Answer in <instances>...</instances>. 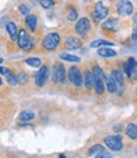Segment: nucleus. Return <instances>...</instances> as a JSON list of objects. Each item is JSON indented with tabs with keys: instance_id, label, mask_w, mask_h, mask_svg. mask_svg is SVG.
<instances>
[{
	"instance_id": "nucleus-36",
	"label": "nucleus",
	"mask_w": 137,
	"mask_h": 158,
	"mask_svg": "<svg viewBox=\"0 0 137 158\" xmlns=\"http://www.w3.org/2000/svg\"><path fill=\"white\" fill-rule=\"evenodd\" d=\"M133 23H135V25L137 27V14H135V17H133Z\"/></svg>"
},
{
	"instance_id": "nucleus-19",
	"label": "nucleus",
	"mask_w": 137,
	"mask_h": 158,
	"mask_svg": "<svg viewBox=\"0 0 137 158\" xmlns=\"http://www.w3.org/2000/svg\"><path fill=\"white\" fill-rule=\"evenodd\" d=\"M126 134L131 138V139H136L137 138V125L135 124H128L126 127Z\"/></svg>"
},
{
	"instance_id": "nucleus-25",
	"label": "nucleus",
	"mask_w": 137,
	"mask_h": 158,
	"mask_svg": "<svg viewBox=\"0 0 137 158\" xmlns=\"http://www.w3.org/2000/svg\"><path fill=\"white\" fill-rule=\"evenodd\" d=\"M104 151V147L102 146V144H95V146H93L90 149H89V156H95V154H99L100 152Z\"/></svg>"
},
{
	"instance_id": "nucleus-14",
	"label": "nucleus",
	"mask_w": 137,
	"mask_h": 158,
	"mask_svg": "<svg viewBox=\"0 0 137 158\" xmlns=\"http://www.w3.org/2000/svg\"><path fill=\"white\" fill-rule=\"evenodd\" d=\"M25 24H27V27L29 28L31 32H34L36 31V27H37V17L36 15H27L25 18Z\"/></svg>"
},
{
	"instance_id": "nucleus-6",
	"label": "nucleus",
	"mask_w": 137,
	"mask_h": 158,
	"mask_svg": "<svg viewBox=\"0 0 137 158\" xmlns=\"http://www.w3.org/2000/svg\"><path fill=\"white\" fill-rule=\"evenodd\" d=\"M117 11H118L119 15L127 17V15L132 14L133 5H132L131 2H128V0H121V2L118 3V5H117Z\"/></svg>"
},
{
	"instance_id": "nucleus-24",
	"label": "nucleus",
	"mask_w": 137,
	"mask_h": 158,
	"mask_svg": "<svg viewBox=\"0 0 137 158\" xmlns=\"http://www.w3.org/2000/svg\"><path fill=\"white\" fill-rule=\"evenodd\" d=\"M93 75H94L95 78H102V80H104V81H105V78H107V76L104 75V72L102 71V69L98 67V66H95V67L93 69Z\"/></svg>"
},
{
	"instance_id": "nucleus-1",
	"label": "nucleus",
	"mask_w": 137,
	"mask_h": 158,
	"mask_svg": "<svg viewBox=\"0 0 137 158\" xmlns=\"http://www.w3.org/2000/svg\"><path fill=\"white\" fill-rule=\"evenodd\" d=\"M59 44H60V35L57 33H50V34H47L43 38V41H42V46L47 51L56 49Z\"/></svg>"
},
{
	"instance_id": "nucleus-8",
	"label": "nucleus",
	"mask_w": 137,
	"mask_h": 158,
	"mask_svg": "<svg viewBox=\"0 0 137 158\" xmlns=\"http://www.w3.org/2000/svg\"><path fill=\"white\" fill-rule=\"evenodd\" d=\"M48 78V69L47 66H42L39 69V71L36 73V77H34V81H36V85L37 86H43Z\"/></svg>"
},
{
	"instance_id": "nucleus-3",
	"label": "nucleus",
	"mask_w": 137,
	"mask_h": 158,
	"mask_svg": "<svg viewBox=\"0 0 137 158\" xmlns=\"http://www.w3.org/2000/svg\"><path fill=\"white\" fill-rule=\"evenodd\" d=\"M17 42H18V46L24 51H29L32 48V39H31V37L28 35V33H27L24 29L18 31Z\"/></svg>"
},
{
	"instance_id": "nucleus-27",
	"label": "nucleus",
	"mask_w": 137,
	"mask_h": 158,
	"mask_svg": "<svg viewBox=\"0 0 137 158\" xmlns=\"http://www.w3.org/2000/svg\"><path fill=\"white\" fill-rule=\"evenodd\" d=\"M60 57L62 58V60H65V61H68V62H80V58L79 57H76V56H74V55H68V53H61L60 55Z\"/></svg>"
},
{
	"instance_id": "nucleus-13",
	"label": "nucleus",
	"mask_w": 137,
	"mask_h": 158,
	"mask_svg": "<svg viewBox=\"0 0 137 158\" xmlns=\"http://www.w3.org/2000/svg\"><path fill=\"white\" fill-rule=\"evenodd\" d=\"M117 27H118V22H117V19H108V20H105L103 24H102V28L103 29H108V31H116L117 29Z\"/></svg>"
},
{
	"instance_id": "nucleus-15",
	"label": "nucleus",
	"mask_w": 137,
	"mask_h": 158,
	"mask_svg": "<svg viewBox=\"0 0 137 158\" xmlns=\"http://www.w3.org/2000/svg\"><path fill=\"white\" fill-rule=\"evenodd\" d=\"M98 55L102 56V57H114L117 56V52L112 48H108V47H104V48H99L98 49Z\"/></svg>"
},
{
	"instance_id": "nucleus-34",
	"label": "nucleus",
	"mask_w": 137,
	"mask_h": 158,
	"mask_svg": "<svg viewBox=\"0 0 137 158\" xmlns=\"http://www.w3.org/2000/svg\"><path fill=\"white\" fill-rule=\"evenodd\" d=\"M132 39H133V41H137V27L135 28V31L132 33Z\"/></svg>"
},
{
	"instance_id": "nucleus-12",
	"label": "nucleus",
	"mask_w": 137,
	"mask_h": 158,
	"mask_svg": "<svg viewBox=\"0 0 137 158\" xmlns=\"http://www.w3.org/2000/svg\"><path fill=\"white\" fill-rule=\"evenodd\" d=\"M111 77L116 81V84H117L118 87H123L125 80H123V73H122L119 70H114V71L112 72V76H111Z\"/></svg>"
},
{
	"instance_id": "nucleus-33",
	"label": "nucleus",
	"mask_w": 137,
	"mask_h": 158,
	"mask_svg": "<svg viewBox=\"0 0 137 158\" xmlns=\"http://www.w3.org/2000/svg\"><path fill=\"white\" fill-rule=\"evenodd\" d=\"M130 77H132L133 80H136L137 81V62H136V64H135V67H133V70H132V72H131V76Z\"/></svg>"
},
{
	"instance_id": "nucleus-30",
	"label": "nucleus",
	"mask_w": 137,
	"mask_h": 158,
	"mask_svg": "<svg viewBox=\"0 0 137 158\" xmlns=\"http://www.w3.org/2000/svg\"><path fill=\"white\" fill-rule=\"evenodd\" d=\"M17 78H18V82H20V84H25L28 81V76H27V73H24V72H20Z\"/></svg>"
},
{
	"instance_id": "nucleus-31",
	"label": "nucleus",
	"mask_w": 137,
	"mask_h": 158,
	"mask_svg": "<svg viewBox=\"0 0 137 158\" xmlns=\"http://www.w3.org/2000/svg\"><path fill=\"white\" fill-rule=\"evenodd\" d=\"M19 11L23 15H28L29 14V8L27 5H19Z\"/></svg>"
},
{
	"instance_id": "nucleus-26",
	"label": "nucleus",
	"mask_w": 137,
	"mask_h": 158,
	"mask_svg": "<svg viewBox=\"0 0 137 158\" xmlns=\"http://www.w3.org/2000/svg\"><path fill=\"white\" fill-rule=\"evenodd\" d=\"M25 63L29 64L31 67H39L42 62H41V60L37 58V57H31V58H27V60H25Z\"/></svg>"
},
{
	"instance_id": "nucleus-38",
	"label": "nucleus",
	"mask_w": 137,
	"mask_h": 158,
	"mask_svg": "<svg viewBox=\"0 0 137 158\" xmlns=\"http://www.w3.org/2000/svg\"><path fill=\"white\" fill-rule=\"evenodd\" d=\"M3 62V58H0V63H2Z\"/></svg>"
},
{
	"instance_id": "nucleus-11",
	"label": "nucleus",
	"mask_w": 137,
	"mask_h": 158,
	"mask_svg": "<svg viewBox=\"0 0 137 158\" xmlns=\"http://www.w3.org/2000/svg\"><path fill=\"white\" fill-rule=\"evenodd\" d=\"M7 32H8L9 37L11 38V41H17V38H18V29H17L15 23L9 22L7 24Z\"/></svg>"
},
{
	"instance_id": "nucleus-23",
	"label": "nucleus",
	"mask_w": 137,
	"mask_h": 158,
	"mask_svg": "<svg viewBox=\"0 0 137 158\" xmlns=\"http://www.w3.org/2000/svg\"><path fill=\"white\" fill-rule=\"evenodd\" d=\"M102 46H113V43L108 42V41H104V39H98V41L91 42V44H90L91 48H99Z\"/></svg>"
},
{
	"instance_id": "nucleus-37",
	"label": "nucleus",
	"mask_w": 137,
	"mask_h": 158,
	"mask_svg": "<svg viewBox=\"0 0 137 158\" xmlns=\"http://www.w3.org/2000/svg\"><path fill=\"white\" fill-rule=\"evenodd\" d=\"M2 84H3V80H2V77H0V86H2Z\"/></svg>"
},
{
	"instance_id": "nucleus-28",
	"label": "nucleus",
	"mask_w": 137,
	"mask_h": 158,
	"mask_svg": "<svg viewBox=\"0 0 137 158\" xmlns=\"http://www.w3.org/2000/svg\"><path fill=\"white\" fill-rule=\"evenodd\" d=\"M67 19H68V20H71V22L77 20V11L75 10L74 6H70V8H68V11H67Z\"/></svg>"
},
{
	"instance_id": "nucleus-17",
	"label": "nucleus",
	"mask_w": 137,
	"mask_h": 158,
	"mask_svg": "<svg viewBox=\"0 0 137 158\" xmlns=\"http://www.w3.org/2000/svg\"><path fill=\"white\" fill-rule=\"evenodd\" d=\"M105 85H107V89H108V91H109L111 94H114L116 91L118 90V86H117L116 81L113 80L112 77H107V78H105Z\"/></svg>"
},
{
	"instance_id": "nucleus-18",
	"label": "nucleus",
	"mask_w": 137,
	"mask_h": 158,
	"mask_svg": "<svg viewBox=\"0 0 137 158\" xmlns=\"http://www.w3.org/2000/svg\"><path fill=\"white\" fill-rule=\"evenodd\" d=\"M135 64H136V61H135V58H132V57L126 61L125 66H123V70H125V72H126L127 76H131V72H132V70H133V67H135Z\"/></svg>"
},
{
	"instance_id": "nucleus-22",
	"label": "nucleus",
	"mask_w": 137,
	"mask_h": 158,
	"mask_svg": "<svg viewBox=\"0 0 137 158\" xmlns=\"http://www.w3.org/2000/svg\"><path fill=\"white\" fill-rule=\"evenodd\" d=\"M95 78V77H94ZM104 80H102V78H95V93L102 95L104 93V84H103Z\"/></svg>"
},
{
	"instance_id": "nucleus-5",
	"label": "nucleus",
	"mask_w": 137,
	"mask_h": 158,
	"mask_svg": "<svg viewBox=\"0 0 137 158\" xmlns=\"http://www.w3.org/2000/svg\"><path fill=\"white\" fill-rule=\"evenodd\" d=\"M75 31L81 37H86L89 31H90V22L88 18H81L77 20L76 25H75Z\"/></svg>"
},
{
	"instance_id": "nucleus-35",
	"label": "nucleus",
	"mask_w": 137,
	"mask_h": 158,
	"mask_svg": "<svg viewBox=\"0 0 137 158\" xmlns=\"http://www.w3.org/2000/svg\"><path fill=\"white\" fill-rule=\"evenodd\" d=\"M9 70L8 69H5V67H0V73H3V75H7V72H8Z\"/></svg>"
},
{
	"instance_id": "nucleus-7",
	"label": "nucleus",
	"mask_w": 137,
	"mask_h": 158,
	"mask_svg": "<svg viewBox=\"0 0 137 158\" xmlns=\"http://www.w3.org/2000/svg\"><path fill=\"white\" fill-rule=\"evenodd\" d=\"M68 80L74 86H80L83 84V76H81V72L79 71L77 67L73 66V67L68 70Z\"/></svg>"
},
{
	"instance_id": "nucleus-32",
	"label": "nucleus",
	"mask_w": 137,
	"mask_h": 158,
	"mask_svg": "<svg viewBox=\"0 0 137 158\" xmlns=\"http://www.w3.org/2000/svg\"><path fill=\"white\" fill-rule=\"evenodd\" d=\"M95 158H112V154L108 153V152H105V151H103V152H100Z\"/></svg>"
},
{
	"instance_id": "nucleus-16",
	"label": "nucleus",
	"mask_w": 137,
	"mask_h": 158,
	"mask_svg": "<svg viewBox=\"0 0 137 158\" xmlns=\"http://www.w3.org/2000/svg\"><path fill=\"white\" fill-rule=\"evenodd\" d=\"M84 84H85V87H86V89H91V87L94 86V84H95V78H94L93 72H90V71H86V72H85Z\"/></svg>"
},
{
	"instance_id": "nucleus-10",
	"label": "nucleus",
	"mask_w": 137,
	"mask_h": 158,
	"mask_svg": "<svg viewBox=\"0 0 137 158\" xmlns=\"http://www.w3.org/2000/svg\"><path fill=\"white\" fill-rule=\"evenodd\" d=\"M65 47L67 49H77L81 47V41L75 37H68L65 41Z\"/></svg>"
},
{
	"instance_id": "nucleus-9",
	"label": "nucleus",
	"mask_w": 137,
	"mask_h": 158,
	"mask_svg": "<svg viewBox=\"0 0 137 158\" xmlns=\"http://www.w3.org/2000/svg\"><path fill=\"white\" fill-rule=\"evenodd\" d=\"M107 15H108V8H105L103 3H98L95 5V10L93 13V19L95 22H98V20L104 19Z\"/></svg>"
},
{
	"instance_id": "nucleus-29",
	"label": "nucleus",
	"mask_w": 137,
	"mask_h": 158,
	"mask_svg": "<svg viewBox=\"0 0 137 158\" xmlns=\"http://www.w3.org/2000/svg\"><path fill=\"white\" fill-rule=\"evenodd\" d=\"M39 3L45 9H50L53 5V0H39Z\"/></svg>"
},
{
	"instance_id": "nucleus-20",
	"label": "nucleus",
	"mask_w": 137,
	"mask_h": 158,
	"mask_svg": "<svg viewBox=\"0 0 137 158\" xmlns=\"http://www.w3.org/2000/svg\"><path fill=\"white\" fill-rule=\"evenodd\" d=\"M5 80H7V82L9 84V85H11V86H15L17 84H18V78H17V76L13 73L10 70L7 72V75H5Z\"/></svg>"
},
{
	"instance_id": "nucleus-4",
	"label": "nucleus",
	"mask_w": 137,
	"mask_h": 158,
	"mask_svg": "<svg viewBox=\"0 0 137 158\" xmlns=\"http://www.w3.org/2000/svg\"><path fill=\"white\" fill-rule=\"evenodd\" d=\"M104 142L107 144V147L111 148L112 151H121L122 147H123L122 137L121 135H109V137H105Z\"/></svg>"
},
{
	"instance_id": "nucleus-2",
	"label": "nucleus",
	"mask_w": 137,
	"mask_h": 158,
	"mask_svg": "<svg viewBox=\"0 0 137 158\" xmlns=\"http://www.w3.org/2000/svg\"><path fill=\"white\" fill-rule=\"evenodd\" d=\"M52 78L57 84H65L66 81V71L62 63H55L52 70Z\"/></svg>"
},
{
	"instance_id": "nucleus-21",
	"label": "nucleus",
	"mask_w": 137,
	"mask_h": 158,
	"mask_svg": "<svg viewBox=\"0 0 137 158\" xmlns=\"http://www.w3.org/2000/svg\"><path fill=\"white\" fill-rule=\"evenodd\" d=\"M33 118H34V114H33V111H31V110H24V111H22L20 115H19V119H20L22 122L32 120Z\"/></svg>"
}]
</instances>
